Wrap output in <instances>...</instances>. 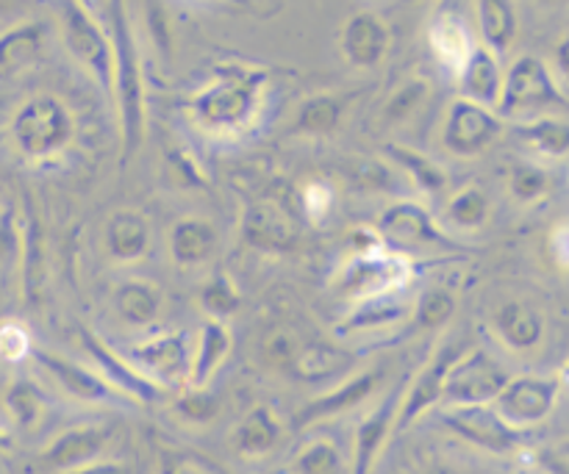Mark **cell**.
Listing matches in <instances>:
<instances>
[{
	"mask_svg": "<svg viewBox=\"0 0 569 474\" xmlns=\"http://www.w3.org/2000/svg\"><path fill=\"white\" fill-rule=\"evenodd\" d=\"M553 103H561V92L548 67L531 56L517 61L503 81L500 109L506 114H526V111H539Z\"/></svg>",
	"mask_w": 569,
	"mask_h": 474,
	"instance_id": "6da1fadb",
	"label": "cell"
},
{
	"mask_svg": "<svg viewBox=\"0 0 569 474\" xmlns=\"http://www.w3.org/2000/svg\"><path fill=\"white\" fill-rule=\"evenodd\" d=\"M498 117L481 103L472 100H459L450 105L448 125H445V142L456 153H476L487 148L498 137Z\"/></svg>",
	"mask_w": 569,
	"mask_h": 474,
	"instance_id": "7a4b0ae2",
	"label": "cell"
},
{
	"mask_svg": "<svg viewBox=\"0 0 569 474\" xmlns=\"http://www.w3.org/2000/svg\"><path fill=\"white\" fill-rule=\"evenodd\" d=\"M117 20V61H120V103H122V128H126L128 142H139V128H142V92H139L137 59H133V42L128 33L122 11L114 14Z\"/></svg>",
	"mask_w": 569,
	"mask_h": 474,
	"instance_id": "3957f363",
	"label": "cell"
},
{
	"mask_svg": "<svg viewBox=\"0 0 569 474\" xmlns=\"http://www.w3.org/2000/svg\"><path fill=\"white\" fill-rule=\"evenodd\" d=\"M389 48V31L376 14H359L348 22L342 33V50L356 67H372L383 59Z\"/></svg>",
	"mask_w": 569,
	"mask_h": 474,
	"instance_id": "277c9868",
	"label": "cell"
},
{
	"mask_svg": "<svg viewBox=\"0 0 569 474\" xmlns=\"http://www.w3.org/2000/svg\"><path fill=\"white\" fill-rule=\"evenodd\" d=\"M431 44L437 50L439 61L450 67V70H465L467 61L476 53V44H472L470 31H467V22L459 20L456 14H439L437 22L431 26Z\"/></svg>",
	"mask_w": 569,
	"mask_h": 474,
	"instance_id": "5b68a950",
	"label": "cell"
},
{
	"mask_svg": "<svg viewBox=\"0 0 569 474\" xmlns=\"http://www.w3.org/2000/svg\"><path fill=\"white\" fill-rule=\"evenodd\" d=\"M461 78H465V92L472 103L495 105L503 98V78H500L498 61L489 48H478L472 53V59L461 70Z\"/></svg>",
	"mask_w": 569,
	"mask_h": 474,
	"instance_id": "8992f818",
	"label": "cell"
},
{
	"mask_svg": "<svg viewBox=\"0 0 569 474\" xmlns=\"http://www.w3.org/2000/svg\"><path fill=\"white\" fill-rule=\"evenodd\" d=\"M67 133V117L53 100L28 105L20 117V137L28 148H48Z\"/></svg>",
	"mask_w": 569,
	"mask_h": 474,
	"instance_id": "52a82bcc",
	"label": "cell"
},
{
	"mask_svg": "<svg viewBox=\"0 0 569 474\" xmlns=\"http://www.w3.org/2000/svg\"><path fill=\"white\" fill-rule=\"evenodd\" d=\"M478 22L492 53H503L517 33L515 0H478Z\"/></svg>",
	"mask_w": 569,
	"mask_h": 474,
	"instance_id": "ba28073f",
	"label": "cell"
},
{
	"mask_svg": "<svg viewBox=\"0 0 569 474\" xmlns=\"http://www.w3.org/2000/svg\"><path fill=\"white\" fill-rule=\"evenodd\" d=\"M526 133L539 150H545V153L561 155L569 150V125L559 120H539L533 122Z\"/></svg>",
	"mask_w": 569,
	"mask_h": 474,
	"instance_id": "9c48e42d",
	"label": "cell"
},
{
	"mask_svg": "<svg viewBox=\"0 0 569 474\" xmlns=\"http://www.w3.org/2000/svg\"><path fill=\"white\" fill-rule=\"evenodd\" d=\"M556 67H559V75L569 83V37L556 50Z\"/></svg>",
	"mask_w": 569,
	"mask_h": 474,
	"instance_id": "30bf717a",
	"label": "cell"
}]
</instances>
